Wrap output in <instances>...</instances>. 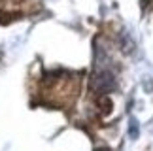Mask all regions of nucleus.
Returning a JSON list of instances; mask_svg holds the SVG:
<instances>
[{
	"instance_id": "f257e3e1",
	"label": "nucleus",
	"mask_w": 153,
	"mask_h": 151,
	"mask_svg": "<svg viewBox=\"0 0 153 151\" xmlns=\"http://www.w3.org/2000/svg\"><path fill=\"white\" fill-rule=\"evenodd\" d=\"M97 151H108V149H97Z\"/></svg>"
}]
</instances>
